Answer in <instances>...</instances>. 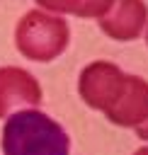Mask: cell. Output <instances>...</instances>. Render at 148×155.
Masks as SVG:
<instances>
[{
    "instance_id": "277c9868",
    "label": "cell",
    "mask_w": 148,
    "mask_h": 155,
    "mask_svg": "<svg viewBox=\"0 0 148 155\" xmlns=\"http://www.w3.org/2000/svg\"><path fill=\"white\" fill-rule=\"evenodd\" d=\"M41 102V85L36 78L17 65L0 68V119L15 111L34 109Z\"/></svg>"
},
{
    "instance_id": "ba28073f",
    "label": "cell",
    "mask_w": 148,
    "mask_h": 155,
    "mask_svg": "<svg viewBox=\"0 0 148 155\" xmlns=\"http://www.w3.org/2000/svg\"><path fill=\"white\" fill-rule=\"evenodd\" d=\"M136 133H138L141 140H148V119H146L141 126H136Z\"/></svg>"
},
{
    "instance_id": "30bf717a",
    "label": "cell",
    "mask_w": 148,
    "mask_h": 155,
    "mask_svg": "<svg viewBox=\"0 0 148 155\" xmlns=\"http://www.w3.org/2000/svg\"><path fill=\"white\" fill-rule=\"evenodd\" d=\"M146 39H148V36H146Z\"/></svg>"
},
{
    "instance_id": "8992f818",
    "label": "cell",
    "mask_w": 148,
    "mask_h": 155,
    "mask_svg": "<svg viewBox=\"0 0 148 155\" xmlns=\"http://www.w3.org/2000/svg\"><path fill=\"white\" fill-rule=\"evenodd\" d=\"M148 22V7L143 0H114L99 17V29L116 41H133Z\"/></svg>"
},
{
    "instance_id": "52a82bcc",
    "label": "cell",
    "mask_w": 148,
    "mask_h": 155,
    "mask_svg": "<svg viewBox=\"0 0 148 155\" xmlns=\"http://www.w3.org/2000/svg\"><path fill=\"white\" fill-rule=\"evenodd\" d=\"M41 7L51 10V12H66V15H75V17H102L114 0H36Z\"/></svg>"
},
{
    "instance_id": "6da1fadb",
    "label": "cell",
    "mask_w": 148,
    "mask_h": 155,
    "mask_svg": "<svg viewBox=\"0 0 148 155\" xmlns=\"http://www.w3.org/2000/svg\"><path fill=\"white\" fill-rule=\"evenodd\" d=\"M5 155H68L70 138L58 121L36 109H22L7 116L2 126Z\"/></svg>"
},
{
    "instance_id": "3957f363",
    "label": "cell",
    "mask_w": 148,
    "mask_h": 155,
    "mask_svg": "<svg viewBox=\"0 0 148 155\" xmlns=\"http://www.w3.org/2000/svg\"><path fill=\"white\" fill-rule=\"evenodd\" d=\"M124 78H126V73H121L114 63L95 61L80 73L78 92H80V97L87 107L99 109L104 114L107 107L116 99V94L124 85Z\"/></svg>"
},
{
    "instance_id": "7a4b0ae2",
    "label": "cell",
    "mask_w": 148,
    "mask_h": 155,
    "mask_svg": "<svg viewBox=\"0 0 148 155\" xmlns=\"http://www.w3.org/2000/svg\"><path fill=\"white\" fill-rule=\"evenodd\" d=\"M68 36H70L68 22L44 10L27 12L17 22V31H15L19 53L39 63H49L58 58L68 46Z\"/></svg>"
},
{
    "instance_id": "5b68a950",
    "label": "cell",
    "mask_w": 148,
    "mask_h": 155,
    "mask_svg": "<svg viewBox=\"0 0 148 155\" xmlns=\"http://www.w3.org/2000/svg\"><path fill=\"white\" fill-rule=\"evenodd\" d=\"M104 116L116 126H141L148 119V82L138 75H126L116 99L107 107Z\"/></svg>"
},
{
    "instance_id": "9c48e42d",
    "label": "cell",
    "mask_w": 148,
    "mask_h": 155,
    "mask_svg": "<svg viewBox=\"0 0 148 155\" xmlns=\"http://www.w3.org/2000/svg\"><path fill=\"white\" fill-rule=\"evenodd\" d=\"M133 155H148V148H141V150H136Z\"/></svg>"
}]
</instances>
